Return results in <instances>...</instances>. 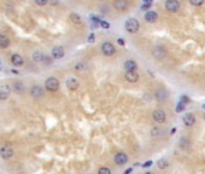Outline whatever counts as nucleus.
I'll list each match as a JSON object with an SVG mask.
<instances>
[{"label": "nucleus", "instance_id": "26", "mask_svg": "<svg viewBox=\"0 0 205 174\" xmlns=\"http://www.w3.org/2000/svg\"><path fill=\"white\" fill-rule=\"evenodd\" d=\"M98 174H111V171H110L107 167H102V168L99 169Z\"/></svg>", "mask_w": 205, "mask_h": 174}, {"label": "nucleus", "instance_id": "19", "mask_svg": "<svg viewBox=\"0 0 205 174\" xmlns=\"http://www.w3.org/2000/svg\"><path fill=\"white\" fill-rule=\"evenodd\" d=\"M11 62H12V64L13 66H22L23 64V58L19 56V55H12V57H11Z\"/></svg>", "mask_w": 205, "mask_h": 174}, {"label": "nucleus", "instance_id": "5", "mask_svg": "<svg viewBox=\"0 0 205 174\" xmlns=\"http://www.w3.org/2000/svg\"><path fill=\"white\" fill-rule=\"evenodd\" d=\"M152 119L156 121V122H158V123H163V122H165V120H167V114L163 111V110H155L153 112H152Z\"/></svg>", "mask_w": 205, "mask_h": 174}, {"label": "nucleus", "instance_id": "10", "mask_svg": "<svg viewBox=\"0 0 205 174\" xmlns=\"http://www.w3.org/2000/svg\"><path fill=\"white\" fill-rule=\"evenodd\" d=\"M115 162L117 163V165H120V166H122V165H124V163H127V161H128V156L126 155V154H123V152H118V154H116L115 155Z\"/></svg>", "mask_w": 205, "mask_h": 174}, {"label": "nucleus", "instance_id": "12", "mask_svg": "<svg viewBox=\"0 0 205 174\" xmlns=\"http://www.w3.org/2000/svg\"><path fill=\"white\" fill-rule=\"evenodd\" d=\"M63 56H64V50H63L62 46H56V47H53V50H52V57H53L54 59H61Z\"/></svg>", "mask_w": 205, "mask_h": 174}, {"label": "nucleus", "instance_id": "27", "mask_svg": "<svg viewBox=\"0 0 205 174\" xmlns=\"http://www.w3.org/2000/svg\"><path fill=\"white\" fill-rule=\"evenodd\" d=\"M13 87H15L16 91H22V90H23V83H21V82H15V83H13Z\"/></svg>", "mask_w": 205, "mask_h": 174}, {"label": "nucleus", "instance_id": "6", "mask_svg": "<svg viewBox=\"0 0 205 174\" xmlns=\"http://www.w3.org/2000/svg\"><path fill=\"white\" fill-rule=\"evenodd\" d=\"M152 56H153L156 59L161 61V59H163V58L167 56V51H165L163 47H161V46H156V47L152 48Z\"/></svg>", "mask_w": 205, "mask_h": 174}, {"label": "nucleus", "instance_id": "28", "mask_svg": "<svg viewBox=\"0 0 205 174\" xmlns=\"http://www.w3.org/2000/svg\"><path fill=\"white\" fill-rule=\"evenodd\" d=\"M191 4L194 5V6H200V5L204 4V1L203 0H191Z\"/></svg>", "mask_w": 205, "mask_h": 174}, {"label": "nucleus", "instance_id": "11", "mask_svg": "<svg viewBox=\"0 0 205 174\" xmlns=\"http://www.w3.org/2000/svg\"><path fill=\"white\" fill-rule=\"evenodd\" d=\"M78 86H80V82L77 81L76 77H69L68 80H67V87H68L69 90L75 91V90L78 88Z\"/></svg>", "mask_w": 205, "mask_h": 174}, {"label": "nucleus", "instance_id": "21", "mask_svg": "<svg viewBox=\"0 0 205 174\" xmlns=\"http://www.w3.org/2000/svg\"><path fill=\"white\" fill-rule=\"evenodd\" d=\"M157 166H158V168H161V169H165V168H168L169 163H168V161H167L165 158H162V160H159V161L157 162Z\"/></svg>", "mask_w": 205, "mask_h": 174}, {"label": "nucleus", "instance_id": "13", "mask_svg": "<svg viewBox=\"0 0 205 174\" xmlns=\"http://www.w3.org/2000/svg\"><path fill=\"white\" fill-rule=\"evenodd\" d=\"M183 122H185V125L186 126H188V127H191V126H193L194 123H196V116L193 115V114H191V112H188V114H186L185 116H183Z\"/></svg>", "mask_w": 205, "mask_h": 174}, {"label": "nucleus", "instance_id": "31", "mask_svg": "<svg viewBox=\"0 0 205 174\" xmlns=\"http://www.w3.org/2000/svg\"><path fill=\"white\" fill-rule=\"evenodd\" d=\"M183 106H185L183 103H180V104H179V108H177V111H181V110L183 109Z\"/></svg>", "mask_w": 205, "mask_h": 174}, {"label": "nucleus", "instance_id": "36", "mask_svg": "<svg viewBox=\"0 0 205 174\" xmlns=\"http://www.w3.org/2000/svg\"><path fill=\"white\" fill-rule=\"evenodd\" d=\"M204 119H205V115H204Z\"/></svg>", "mask_w": 205, "mask_h": 174}, {"label": "nucleus", "instance_id": "16", "mask_svg": "<svg viewBox=\"0 0 205 174\" xmlns=\"http://www.w3.org/2000/svg\"><path fill=\"white\" fill-rule=\"evenodd\" d=\"M32 96L35 97V98H41L43 96V88L41 86H33L32 91H30Z\"/></svg>", "mask_w": 205, "mask_h": 174}, {"label": "nucleus", "instance_id": "7", "mask_svg": "<svg viewBox=\"0 0 205 174\" xmlns=\"http://www.w3.org/2000/svg\"><path fill=\"white\" fill-rule=\"evenodd\" d=\"M12 155H13V149L9 145H5L0 149V156L2 158H10V157H12Z\"/></svg>", "mask_w": 205, "mask_h": 174}, {"label": "nucleus", "instance_id": "35", "mask_svg": "<svg viewBox=\"0 0 205 174\" xmlns=\"http://www.w3.org/2000/svg\"><path fill=\"white\" fill-rule=\"evenodd\" d=\"M203 109H205V104H204V105H203Z\"/></svg>", "mask_w": 205, "mask_h": 174}, {"label": "nucleus", "instance_id": "32", "mask_svg": "<svg viewBox=\"0 0 205 174\" xmlns=\"http://www.w3.org/2000/svg\"><path fill=\"white\" fill-rule=\"evenodd\" d=\"M93 40H94V36H93V35H91V36H89V41H91V42H93Z\"/></svg>", "mask_w": 205, "mask_h": 174}, {"label": "nucleus", "instance_id": "8", "mask_svg": "<svg viewBox=\"0 0 205 174\" xmlns=\"http://www.w3.org/2000/svg\"><path fill=\"white\" fill-rule=\"evenodd\" d=\"M165 9L170 12H176L180 9V2L176 0H169L165 2Z\"/></svg>", "mask_w": 205, "mask_h": 174}, {"label": "nucleus", "instance_id": "24", "mask_svg": "<svg viewBox=\"0 0 205 174\" xmlns=\"http://www.w3.org/2000/svg\"><path fill=\"white\" fill-rule=\"evenodd\" d=\"M188 145H189V140L188 138H186V137H182L181 139H180V146L181 147H188Z\"/></svg>", "mask_w": 205, "mask_h": 174}, {"label": "nucleus", "instance_id": "15", "mask_svg": "<svg viewBox=\"0 0 205 174\" xmlns=\"http://www.w3.org/2000/svg\"><path fill=\"white\" fill-rule=\"evenodd\" d=\"M157 20H158V15H157L156 12H153V11L146 12V15H145V21H146V22H148V23H155Z\"/></svg>", "mask_w": 205, "mask_h": 174}, {"label": "nucleus", "instance_id": "9", "mask_svg": "<svg viewBox=\"0 0 205 174\" xmlns=\"http://www.w3.org/2000/svg\"><path fill=\"white\" fill-rule=\"evenodd\" d=\"M10 93H11V88L7 86V85H2L0 86V99L1 101H5L10 97Z\"/></svg>", "mask_w": 205, "mask_h": 174}, {"label": "nucleus", "instance_id": "33", "mask_svg": "<svg viewBox=\"0 0 205 174\" xmlns=\"http://www.w3.org/2000/svg\"><path fill=\"white\" fill-rule=\"evenodd\" d=\"M150 166H151V162H147V163L145 165V167H150Z\"/></svg>", "mask_w": 205, "mask_h": 174}, {"label": "nucleus", "instance_id": "22", "mask_svg": "<svg viewBox=\"0 0 205 174\" xmlns=\"http://www.w3.org/2000/svg\"><path fill=\"white\" fill-rule=\"evenodd\" d=\"M43 58H45V56H43L41 52H39V51H36V52L33 53V59L36 61V62H42Z\"/></svg>", "mask_w": 205, "mask_h": 174}, {"label": "nucleus", "instance_id": "2", "mask_svg": "<svg viewBox=\"0 0 205 174\" xmlns=\"http://www.w3.org/2000/svg\"><path fill=\"white\" fill-rule=\"evenodd\" d=\"M46 88L51 92H56L58 88H59V81L56 79V77H48L46 80V83H45Z\"/></svg>", "mask_w": 205, "mask_h": 174}, {"label": "nucleus", "instance_id": "34", "mask_svg": "<svg viewBox=\"0 0 205 174\" xmlns=\"http://www.w3.org/2000/svg\"><path fill=\"white\" fill-rule=\"evenodd\" d=\"M145 174H153V173H151V172H146Z\"/></svg>", "mask_w": 205, "mask_h": 174}, {"label": "nucleus", "instance_id": "4", "mask_svg": "<svg viewBox=\"0 0 205 174\" xmlns=\"http://www.w3.org/2000/svg\"><path fill=\"white\" fill-rule=\"evenodd\" d=\"M102 53H104L105 56L110 57V56H112V55L116 52V48H115V46H113L111 42L105 41V42L102 45Z\"/></svg>", "mask_w": 205, "mask_h": 174}, {"label": "nucleus", "instance_id": "1", "mask_svg": "<svg viewBox=\"0 0 205 174\" xmlns=\"http://www.w3.org/2000/svg\"><path fill=\"white\" fill-rule=\"evenodd\" d=\"M124 27H126V30H127V32H129V33H137V30H139V28H140V23H139V21L135 20V18H129V20L126 22Z\"/></svg>", "mask_w": 205, "mask_h": 174}, {"label": "nucleus", "instance_id": "20", "mask_svg": "<svg viewBox=\"0 0 205 174\" xmlns=\"http://www.w3.org/2000/svg\"><path fill=\"white\" fill-rule=\"evenodd\" d=\"M9 45H10V40H9V37H6L5 35H0V47L5 48V47H7Z\"/></svg>", "mask_w": 205, "mask_h": 174}, {"label": "nucleus", "instance_id": "18", "mask_svg": "<svg viewBox=\"0 0 205 174\" xmlns=\"http://www.w3.org/2000/svg\"><path fill=\"white\" fill-rule=\"evenodd\" d=\"M124 68H126V71H135L137 68V64L134 61L129 59V61H127L124 63Z\"/></svg>", "mask_w": 205, "mask_h": 174}, {"label": "nucleus", "instance_id": "3", "mask_svg": "<svg viewBox=\"0 0 205 174\" xmlns=\"http://www.w3.org/2000/svg\"><path fill=\"white\" fill-rule=\"evenodd\" d=\"M155 98H156L158 102H165V101H168V98H169V92H168L165 88H158V90H156V92H155Z\"/></svg>", "mask_w": 205, "mask_h": 174}, {"label": "nucleus", "instance_id": "17", "mask_svg": "<svg viewBox=\"0 0 205 174\" xmlns=\"http://www.w3.org/2000/svg\"><path fill=\"white\" fill-rule=\"evenodd\" d=\"M113 6H115V9L118 10V11H124V10L128 7V2H127L126 0H117V1L113 2Z\"/></svg>", "mask_w": 205, "mask_h": 174}, {"label": "nucleus", "instance_id": "30", "mask_svg": "<svg viewBox=\"0 0 205 174\" xmlns=\"http://www.w3.org/2000/svg\"><path fill=\"white\" fill-rule=\"evenodd\" d=\"M102 28H105V29H107V28L110 27V24H109L107 22H102Z\"/></svg>", "mask_w": 205, "mask_h": 174}, {"label": "nucleus", "instance_id": "29", "mask_svg": "<svg viewBox=\"0 0 205 174\" xmlns=\"http://www.w3.org/2000/svg\"><path fill=\"white\" fill-rule=\"evenodd\" d=\"M35 2H36L37 5H46V4H47V1H46V0H36Z\"/></svg>", "mask_w": 205, "mask_h": 174}, {"label": "nucleus", "instance_id": "23", "mask_svg": "<svg viewBox=\"0 0 205 174\" xmlns=\"http://www.w3.org/2000/svg\"><path fill=\"white\" fill-rule=\"evenodd\" d=\"M70 21L72 23H75V24H80L81 23V17L78 15H76V13H71L70 15Z\"/></svg>", "mask_w": 205, "mask_h": 174}, {"label": "nucleus", "instance_id": "14", "mask_svg": "<svg viewBox=\"0 0 205 174\" xmlns=\"http://www.w3.org/2000/svg\"><path fill=\"white\" fill-rule=\"evenodd\" d=\"M124 77L129 82H137V80H139V74H137V71H126Z\"/></svg>", "mask_w": 205, "mask_h": 174}, {"label": "nucleus", "instance_id": "25", "mask_svg": "<svg viewBox=\"0 0 205 174\" xmlns=\"http://www.w3.org/2000/svg\"><path fill=\"white\" fill-rule=\"evenodd\" d=\"M75 69L76 70H86L87 69V66L83 64V63H77V64L75 66Z\"/></svg>", "mask_w": 205, "mask_h": 174}]
</instances>
